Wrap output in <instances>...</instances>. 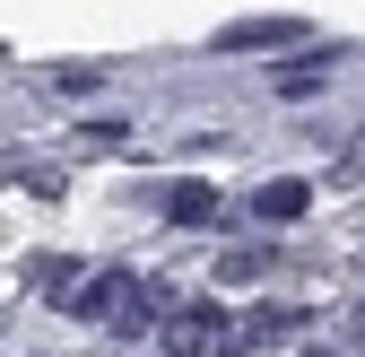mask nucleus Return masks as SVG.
Returning <instances> with one entry per match:
<instances>
[{"instance_id":"obj_1","label":"nucleus","mask_w":365,"mask_h":357,"mask_svg":"<svg viewBox=\"0 0 365 357\" xmlns=\"http://www.w3.org/2000/svg\"><path fill=\"white\" fill-rule=\"evenodd\" d=\"M157 340H165V357H235V323H226V305H174Z\"/></svg>"},{"instance_id":"obj_2","label":"nucleus","mask_w":365,"mask_h":357,"mask_svg":"<svg viewBox=\"0 0 365 357\" xmlns=\"http://www.w3.org/2000/svg\"><path fill=\"white\" fill-rule=\"evenodd\" d=\"M165 314H174L165 288H157V279H130L122 305H113V331H122V340H130V331H165Z\"/></svg>"},{"instance_id":"obj_3","label":"nucleus","mask_w":365,"mask_h":357,"mask_svg":"<svg viewBox=\"0 0 365 357\" xmlns=\"http://www.w3.org/2000/svg\"><path fill=\"white\" fill-rule=\"evenodd\" d=\"M304 26L296 18H235V26H217V53H269V44H296Z\"/></svg>"},{"instance_id":"obj_4","label":"nucleus","mask_w":365,"mask_h":357,"mask_svg":"<svg viewBox=\"0 0 365 357\" xmlns=\"http://www.w3.org/2000/svg\"><path fill=\"white\" fill-rule=\"evenodd\" d=\"M304 201H313V183H304V174H279V183H261V192H252V209L269 218V227H287V218H304Z\"/></svg>"},{"instance_id":"obj_5","label":"nucleus","mask_w":365,"mask_h":357,"mask_svg":"<svg viewBox=\"0 0 365 357\" xmlns=\"http://www.w3.org/2000/svg\"><path fill=\"white\" fill-rule=\"evenodd\" d=\"M165 218H174V227H209V218H217V192L209 183H174L165 192Z\"/></svg>"},{"instance_id":"obj_6","label":"nucleus","mask_w":365,"mask_h":357,"mask_svg":"<svg viewBox=\"0 0 365 357\" xmlns=\"http://www.w3.org/2000/svg\"><path fill=\"white\" fill-rule=\"evenodd\" d=\"M331 70H339L331 53H304V61H287V70H279V96H322V79H331Z\"/></svg>"},{"instance_id":"obj_7","label":"nucleus","mask_w":365,"mask_h":357,"mask_svg":"<svg viewBox=\"0 0 365 357\" xmlns=\"http://www.w3.org/2000/svg\"><path fill=\"white\" fill-rule=\"evenodd\" d=\"M122 288H130V271H105V279H87V288L70 296V314H113V305H122Z\"/></svg>"},{"instance_id":"obj_8","label":"nucleus","mask_w":365,"mask_h":357,"mask_svg":"<svg viewBox=\"0 0 365 357\" xmlns=\"http://www.w3.org/2000/svg\"><path fill=\"white\" fill-rule=\"evenodd\" d=\"M296 323H304L296 305H261V314H244V323H235V340H287Z\"/></svg>"},{"instance_id":"obj_9","label":"nucleus","mask_w":365,"mask_h":357,"mask_svg":"<svg viewBox=\"0 0 365 357\" xmlns=\"http://www.w3.org/2000/svg\"><path fill=\"white\" fill-rule=\"evenodd\" d=\"M304 357H331V348H304Z\"/></svg>"}]
</instances>
